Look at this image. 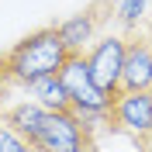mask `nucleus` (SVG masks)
<instances>
[{
    "mask_svg": "<svg viewBox=\"0 0 152 152\" xmlns=\"http://www.w3.org/2000/svg\"><path fill=\"white\" fill-rule=\"evenodd\" d=\"M149 97H152V90H149Z\"/></svg>",
    "mask_w": 152,
    "mask_h": 152,
    "instance_id": "nucleus-13",
    "label": "nucleus"
},
{
    "mask_svg": "<svg viewBox=\"0 0 152 152\" xmlns=\"http://www.w3.org/2000/svg\"><path fill=\"white\" fill-rule=\"evenodd\" d=\"M104 121L114 132H128L138 142L142 135L152 132V97L149 94H118Z\"/></svg>",
    "mask_w": 152,
    "mask_h": 152,
    "instance_id": "nucleus-6",
    "label": "nucleus"
},
{
    "mask_svg": "<svg viewBox=\"0 0 152 152\" xmlns=\"http://www.w3.org/2000/svg\"><path fill=\"white\" fill-rule=\"evenodd\" d=\"M111 10H114V0H94V4H86L80 14L59 21L56 28H59L62 45L69 48V56H83L86 48H90V42H94L97 31H100V24L111 18Z\"/></svg>",
    "mask_w": 152,
    "mask_h": 152,
    "instance_id": "nucleus-5",
    "label": "nucleus"
},
{
    "mask_svg": "<svg viewBox=\"0 0 152 152\" xmlns=\"http://www.w3.org/2000/svg\"><path fill=\"white\" fill-rule=\"evenodd\" d=\"M0 152H38V149L28 138H21L14 128H7V124L0 121Z\"/></svg>",
    "mask_w": 152,
    "mask_h": 152,
    "instance_id": "nucleus-9",
    "label": "nucleus"
},
{
    "mask_svg": "<svg viewBox=\"0 0 152 152\" xmlns=\"http://www.w3.org/2000/svg\"><path fill=\"white\" fill-rule=\"evenodd\" d=\"M59 80L66 86L69 97V111L86 124V128H97V121H104L107 111H111V97L104 90H97V83L86 73V56H69L59 69Z\"/></svg>",
    "mask_w": 152,
    "mask_h": 152,
    "instance_id": "nucleus-3",
    "label": "nucleus"
},
{
    "mask_svg": "<svg viewBox=\"0 0 152 152\" xmlns=\"http://www.w3.org/2000/svg\"><path fill=\"white\" fill-rule=\"evenodd\" d=\"M145 10V0H121V7H118V21H121L124 28H132L135 21L142 18Z\"/></svg>",
    "mask_w": 152,
    "mask_h": 152,
    "instance_id": "nucleus-10",
    "label": "nucleus"
},
{
    "mask_svg": "<svg viewBox=\"0 0 152 152\" xmlns=\"http://www.w3.org/2000/svg\"><path fill=\"white\" fill-rule=\"evenodd\" d=\"M149 90H152V38L132 35L124 38L121 94H149Z\"/></svg>",
    "mask_w": 152,
    "mask_h": 152,
    "instance_id": "nucleus-7",
    "label": "nucleus"
},
{
    "mask_svg": "<svg viewBox=\"0 0 152 152\" xmlns=\"http://www.w3.org/2000/svg\"><path fill=\"white\" fill-rule=\"evenodd\" d=\"M28 142L38 152H97L94 128H86L73 111H42Z\"/></svg>",
    "mask_w": 152,
    "mask_h": 152,
    "instance_id": "nucleus-2",
    "label": "nucleus"
},
{
    "mask_svg": "<svg viewBox=\"0 0 152 152\" xmlns=\"http://www.w3.org/2000/svg\"><path fill=\"white\" fill-rule=\"evenodd\" d=\"M66 59H69V48L62 45L56 24L24 35L21 42H14L7 52H4L7 80L18 83V86H31L35 80H42V76H56Z\"/></svg>",
    "mask_w": 152,
    "mask_h": 152,
    "instance_id": "nucleus-1",
    "label": "nucleus"
},
{
    "mask_svg": "<svg viewBox=\"0 0 152 152\" xmlns=\"http://www.w3.org/2000/svg\"><path fill=\"white\" fill-rule=\"evenodd\" d=\"M138 152H152V132L138 138Z\"/></svg>",
    "mask_w": 152,
    "mask_h": 152,
    "instance_id": "nucleus-11",
    "label": "nucleus"
},
{
    "mask_svg": "<svg viewBox=\"0 0 152 152\" xmlns=\"http://www.w3.org/2000/svg\"><path fill=\"white\" fill-rule=\"evenodd\" d=\"M7 83H10L7 80V62H4V52H0V90H4Z\"/></svg>",
    "mask_w": 152,
    "mask_h": 152,
    "instance_id": "nucleus-12",
    "label": "nucleus"
},
{
    "mask_svg": "<svg viewBox=\"0 0 152 152\" xmlns=\"http://www.w3.org/2000/svg\"><path fill=\"white\" fill-rule=\"evenodd\" d=\"M86 56V73H90V80L97 83V90H104L107 97L121 94V66H124V38L118 35H104L97 45H90L83 52Z\"/></svg>",
    "mask_w": 152,
    "mask_h": 152,
    "instance_id": "nucleus-4",
    "label": "nucleus"
},
{
    "mask_svg": "<svg viewBox=\"0 0 152 152\" xmlns=\"http://www.w3.org/2000/svg\"><path fill=\"white\" fill-rule=\"evenodd\" d=\"M28 90H31V100H35L38 107H45V111H69V97H66V86H62L59 73L35 80Z\"/></svg>",
    "mask_w": 152,
    "mask_h": 152,
    "instance_id": "nucleus-8",
    "label": "nucleus"
}]
</instances>
